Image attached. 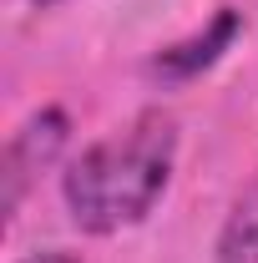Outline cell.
Segmentation results:
<instances>
[{"label": "cell", "instance_id": "cell-2", "mask_svg": "<svg viewBox=\"0 0 258 263\" xmlns=\"http://www.w3.org/2000/svg\"><path fill=\"white\" fill-rule=\"evenodd\" d=\"M66 132H71V122H66L61 106H41L5 142V162H0V208H5V218H15V208H21V197H26L35 172L61 157Z\"/></svg>", "mask_w": 258, "mask_h": 263}, {"label": "cell", "instance_id": "cell-3", "mask_svg": "<svg viewBox=\"0 0 258 263\" xmlns=\"http://www.w3.org/2000/svg\"><path fill=\"white\" fill-rule=\"evenodd\" d=\"M238 31H243V15H238L233 5H223V10H218L197 35L177 41V46H162L147 71H152L157 81H197L208 66H218V56L238 41Z\"/></svg>", "mask_w": 258, "mask_h": 263}, {"label": "cell", "instance_id": "cell-1", "mask_svg": "<svg viewBox=\"0 0 258 263\" xmlns=\"http://www.w3.org/2000/svg\"><path fill=\"white\" fill-rule=\"evenodd\" d=\"M177 167V117L172 111H142L112 137L91 142L61 177L66 213L81 233L112 238L137 228L162 202Z\"/></svg>", "mask_w": 258, "mask_h": 263}, {"label": "cell", "instance_id": "cell-5", "mask_svg": "<svg viewBox=\"0 0 258 263\" xmlns=\"http://www.w3.org/2000/svg\"><path fill=\"white\" fill-rule=\"evenodd\" d=\"M21 263H81V258H71L61 248H46V253H31V258H21Z\"/></svg>", "mask_w": 258, "mask_h": 263}, {"label": "cell", "instance_id": "cell-4", "mask_svg": "<svg viewBox=\"0 0 258 263\" xmlns=\"http://www.w3.org/2000/svg\"><path fill=\"white\" fill-rule=\"evenodd\" d=\"M218 263H258V193H248L228 213L218 233Z\"/></svg>", "mask_w": 258, "mask_h": 263}, {"label": "cell", "instance_id": "cell-6", "mask_svg": "<svg viewBox=\"0 0 258 263\" xmlns=\"http://www.w3.org/2000/svg\"><path fill=\"white\" fill-rule=\"evenodd\" d=\"M35 5H61V0H35Z\"/></svg>", "mask_w": 258, "mask_h": 263}]
</instances>
